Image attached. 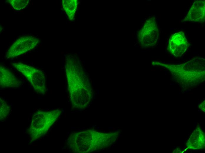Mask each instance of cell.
Instances as JSON below:
<instances>
[{
    "instance_id": "10",
    "label": "cell",
    "mask_w": 205,
    "mask_h": 153,
    "mask_svg": "<svg viewBox=\"0 0 205 153\" xmlns=\"http://www.w3.org/2000/svg\"><path fill=\"white\" fill-rule=\"evenodd\" d=\"M186 146L193 150L202 149L205 147V134L199 128L194 130L188 139Z\"/></svg>"
},
{
    "instance_id": "13",
    "label": "cell",
    "mask_w": 205,
    "mask_h": 153,
    "mask_svg": "<svg viewBox=\"0 0 205 153\" xmlns=\"http://www.w3.org/2000/svg\"><path fill=\"white\" fill-rule=\"evenodd\" d=\"M8 2L13 8L16 10H19L25 8L29 3L28 0H10Z\"/></svg>"
},
{
    "instance_id": "14",
    "label": "cell",
    "mask_w": 205,
    "mask_h": 153,
    "mask_svg": "<svg viewBox=\"0 0 205 153\" xmlns=\"http://www.w3.org/2000/svg\"><path fill=\"white\" fill-rule=\"evenodd\" d=\"M199 107L200 109H201L203 111L205 110V101L203 103H201L199 105Z\"/></svg>"
},
{
    "instance_id": "7",
    "label": "cell",
    "mask_w": 205,
    "mask_h": 153,
    "mask_svg": "<svg viewBox=\"0 0 205 153\" xmlns=\"http://www.w3.org/2000/svg\"><path fill=\"white\" fill-rule=\"evenodd\" d=\"M189 44L182 31L172 34L169 38L168 46L169 52L176 57L181 56L186 51Z\"/></svg>"
},
{
    "instance_id": "9",
    "label": "cell",
    "mask_w": 205,
    "mask_h": 153,
    "mask_svg": "<svg viewBox=\"0 0 205 153\" xmlns=\"http://www.w3.org/2000/svg\"><path fill=\"white\" fill-rule=\"evenodd\" d=\"M22 84V81L4 66H0V86L2 88H16Z\"/></svg>"
},
{
    "instance_id": "3",
    "label": "cell",
    "mask_w": 205,
    "mask_h": 153,
    "mask_svg": "<svg viewBox=\"0 0 205 153\" xmlns=\"http://www.w3.org/2000/svg\"><path fill=\"white\" fill-rule=\"evenodd\" d=\"M61 113L59 109L49 111L39 110L32 118L28 133L31 142L44 135L56 121Z\"/></svg>"
},
{
    "instance_id": "2",
    "label": "cell",
    "mask_w": 205,
    "mask_h": 153,
    "mask_svg": "<svg viewBox=\"0 0 205 153\" xmlns=\"http://www.w3.org/2000/svg\"><path fill=\"white\" fill-rule=\"evenodd\" d=\"M204 60L195 58L183 64L171 66L178 80L185 84H196L202 81L204 76Z\"/></svg>"
},
{
    "instance_id": "12",
    "label": "cell",
    "mask_w": 205,
    "mask_h": 153,
    "mask_svg": "<svg viewBox=\"0 0 205 153\" xmlns=\"http://www.w3.org/2000/svg\"><path fill=\"white\" fill-rule=\"evenodd\" d=\"M10 112V107L3 99L0 98V119L4 120L7 117Z\"/></svg>"
},
{
    "instance_id": "6",
    "label": "cell",
    "mask_w": 205,
    "mask_h": 153,
    "mask_svg": "<svg viewBox=\"0 0 205 153\" xmlns=\"http://www.w3.org/2000/svg\"><path fill=\"white\" fill-rule=\"evenodd\" d=\"M39 41L38 38L32 36L21 37L10 47L5 57L10 59L23 54L34 48Z\"/></svg>"
},
{
    "instance_id": "11",
    "label": "cell",
    "mask_w": 205,
    "mask_h": 153,
    "mask_svg": "<svg viewBox=\"0 0 205 153\" xmlns=\"http://www.w3.org/2000/svg\"><path fill=\"white\" fill-rule=\"evenodd\" d=\"M62 4L64 10L69 19H73L77 5V0H63Z\"/></svg>"
},
{
    "instance_id": "8",
    "label": "cell",
    "mask_w": 205,
    "mask_h": 153,
    "mask_svg": "<svg viewBox=\"0 0 205 153\" xmlns=\"http://www.w3.org/2000/svg\"><path fill=\"white\" fill-rule=\"evenodd\" d=\"M205 1H195L184 19V21L203 22L205 20Z\"/></svg>"
},
{
    "instance_id": "1",
    "label": "cell",
    "mask_w": 205,
    "mask_h": 153,
    "mask_svg": "<svg viewBox=\"0 0 205 153\" xmlns=\"http://www.w3.org/2000/svg\"><path fill=\"white\" fill-rule=\"evenodd\" d=\"M106 134L87 130L72 133L68 139V144L73 152L86 153L101 147L108 142Z\"/></svg>"
},
{
    "instance_id": "5",
    "label": "cell",
    "mask_w": 205,
    "mask_h": 153,
    "mask_svg": "<svg viewBox=\"0 0 205 153\" xmlns=\"http://www.w3.org/2000/svg\"><path fill=\"white\" fill-rule=\"evenodd\" d=\"M159 31L154 17L147 19L138 34L139 41L143 46H155L158 38Z\"/></svg>"
},
{
    "instance_id": "4",
    "label": "cell",
    "mask_w": 205,
    "mask_h": 153,
    "mask_svg": "<svg viewBox=\"0 0 205 153\" xmlns=\"http://www.w3.org/2000/svg\"><path fill=\"white\" fill-rule=\"evenodd\" d=\"M11 65L27 78L36 92L44 94L46 91L45 80L42 70L21 62L12 63Z\"/></svg>"
}]
</instances>
